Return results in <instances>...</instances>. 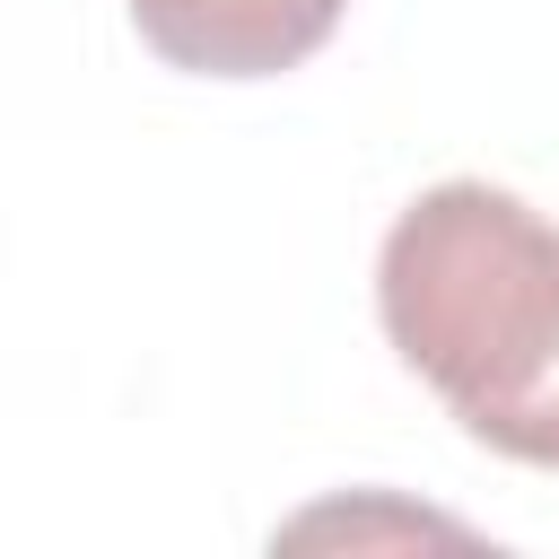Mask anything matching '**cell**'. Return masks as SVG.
<instances>
[{
  "mask_svg": "<svg viewBox=\"0 0 559 559\" xmlns=\"http://www.w3.org/2000/svg\"><path fill=\"white\" fill-rule=\"evenodd\" d=\"M349 0H131L140 44L192 79H280L297 70Z\"/></svg>",
  "mask_w": 559,
  "mask_h": 559,
  "instance_id": "cell-2",
  "label": "cell"
},
{
  "mask_svg": "<svg viewBox=\"0 0 559 559\" xmlns=\"http://www.w3.org/2000/svg\"><path fill=\"white\" fill-rule=\"evenodd\" d=\"M393 358L507 463L559 472V227L498 183L419 192L376 253Z\"/></svg>",
  "mask_w": 559,
  "mask_h": 559,
  "instance_id": "cell-1",
  "label": "cell"
}]
</instances>
